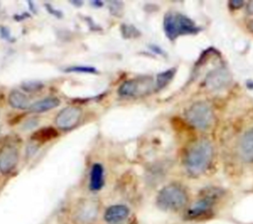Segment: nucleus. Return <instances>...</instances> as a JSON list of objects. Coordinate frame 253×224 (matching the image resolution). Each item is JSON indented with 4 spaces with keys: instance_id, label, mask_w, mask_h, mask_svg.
I'll list each match as a JSON object with an SVG mask.
<instances>
[{
    "instance_id": "obj_1",
    "label": "nucleus",
    "mask_w": 253,
    "mask_h": 224,
    "mask_svg": "<svg viewBox=\"0 0 253 224\" xmlns=\"http://www.w3.org/2000/svg\"><path fill=\"white\" fill-rule=\"evenodd\" d=\"M213 157L212 143L207 139H200L188 149L184 159L185 168L189 174L199 176L209 169Z\"/></svg>"
},
{
    "instance_id": "obj_2",
    "label": "nucleus",
    "mask_w": 253,
    "mask_h": 224,
    "mask_svg": "<svg viewBox=\"0 0 253 224\" xmlns=\"http://www.w3.org/2000/svg\"><path fill=\"white\" fill-rule=\"evenodd\" d=\"M163 30L170 41H175L179 37L197 35L202 29L192 19L181 13L168 12L163 19Z\"/></svg>"
},
{
    "instance_id": "obj_3",
    "label": "nucleus",
    "mask_w": 253,
    "mask_h": 224,
    "mask_svg": "<svg viewBox=\"0 0 253 224\" xmlns=\"http://www.w3.org/2000/svg\"><path fill=\"white\" fill-rule=\"evenodd\" d=\"M187 204V191L177 184H170L163 187L156 197V206L164 211L181 210Z\"/></svg>"
},
{
    "instance_id": "obj_4",
    "label": "nucleus",
    "mask_w": 253,
    "mask_h": 224,
    "mask_svg": "<svg viewBox=\"0 0 253 224\" xmlns=\"http://www.w3.org/2000/svg\"><path fill=\"white\" fill-rule=\"evenodd\" d=\"M188 122L198 130H208L214 122V112L206 102H197L186 111Z\"/></svg>"
},
{
    "instance_id": "obj_5",
    "label": "nucleus",
    "mask_w": 253,
    "mask_h": 224,
    "mask_svg": "<svg viewBox=\"0 0 253 224\" xmlns=\"http://www.w3.org/2000/svg\"><path fill=\"white\" fill-rule=\"evenodd\" d=\"M155 87L153 79L149 76H141L125 81L118 89V95L122 98H138L147 95Z\"/></svg>"
},
{
    "instance_id": "obj_6",
    "label": "nucleus",
    "mask_w": 253,
    "mask_h": 224,
    "mask_svg": "<svg viewBox=\"0 0 253 224\" xmlns=\"http://www.w3.org/2000/svg\"><path fill=\"white\" fill-rule=\"evenodd\" d=\"M99 203L94 199L81 201L74 209L72 219L74 224H94L99 214Z\"/></svg>"
},
{
    "instance_id": "obj_7",
    "label": "nucleus",
    "mask_w": 253,
    "mask_h": 224,
    "mask_svg": "<svg viewBox=\"0 0 253 224\" xmlns=\"http://www.w3.org/2000/svg\"><path fill=\"white\" fill-rule=\"evenodd\" d=\"M82 118V110L78 107L72 106L63 108L56 116L54 121L59 130L70 132L79 123Z\"/></svg>"
},
{
    "instance_id": "obj_8",
    "label": "nucleus",
    "mask_w": 253,
    "mask_h": 224,
    "mask_svg": "<svg viewBox=\"0 0 253 224\" xmlns=\"http://www.w3.org/2000/svg\"><path fill=\"white\" fill-rule=\"evenodd\" d=\"M217 198V193L215 190H212V193H208L187 210L186 217L188 219H197L210 214Z\"/></svg>"
},
{
    "instance_id": "obj_9",
    "label": "nucleus",
    "mask_w": 253,
    "mask_h": 224,
    "mask_svg": "<svg viewBox=\"0 0 253 224\" xmlns=\"http://www.w3.org/2000/svg\"><path fill=\"white\" fill-rule=\"evenodd\" d=\"M19 151L13 145H6L0 150V173L11 174L18 166Z\"/></svg>"
},
{
    "instance_id": "obj_10",
    "label": "nucleus",
    "mask_w": 253,
    "mask_h": 224,
    "mask_svg": "<svg viewBox=\"0 0 253 224\" xmlns=\"http://www.w3.org/2000/svg\"><path fill=\"white\" fill-rule=\"evenodd\" d=\"M232 81L230 72L223 68L212 70L205 78V85L211 90H219L227 87Z\"/></svg>"
},
{
    "instance_id": "obj_11",
    "label": "nucleus",
    "mask_w": 253,
    "mask_h": 224,
    "mask_svg": "<svg viewBox=\"0 0 253 224\" xmlns=\"http://www.w3.org/2000/svg\"><path fill=\"white\" fill-rule=\"evenodd\" d=\"M131 210L125 205H114L104 212V220L108 224H121L130 216Z\"/></svg>"
},
{
    "instance_id": "obj_12",
    "label": "nucleus",
    "mask_w": 253,
    "mask_h": 224,
    "mask_svg": "<svg viewBox=\"0 0 253 224\" xmlns=\"http://www.w3.org/2000/svg\"><path fill=\"white\" fill-rule=\"evenodd\" d=\"M105 186V170L102 164L94 163L90 170L89 190L92 191H99Z\"/></svg>"
},
{
    "instance_id": "obj_13",
    "label": "nucleus",
    "mask_w": 253,
    "mask_h": 224,
    "mask_svg": "<svg viewBox=\"0 0 253 224\" xmlns=\"http://www.w3.org/2000/svg\"><path fill=\"white\" fill-rule=\"evenodd\" d=\"M60 105V100L56 97H47L32 104L29 111L34 114H42L55 109Z\"/></svg>"
},
{
    "instance_id": "obj_14",
    "label": "nucleus",
    "mask_w": 253,
    "mask_h": 224,
    "mask_svg": "<svg viewBox=\"0 0 253 224\" xmlns=\"http://www.w3.org/2000/svg\"><path fill=\"white\" fill-rule=\"evenodd\" d=\"M240 154L245 162H253V129L248 131L241 138Z\"/></svg>"
},
{
    "instance_id": "obj_15",
    "label": "nucleus",
    "mask_w": 253,
    "mask_h": 224,
    "mask_svg": "<svg viewBox=\"0 0 253 224\" xmlns=\"http://www.w3.org/2000/svg\"><path fill=\"white\" fill-rule=\"evenodd\" d=\"M9 105L17 110H27L30 109L31 104L27 96L18 90H13L8 96Z\"/></svg>"
},
{
    "instance_id": "obj_16",
    "label": "nucleus",
    "mask_w": 253,
    "mask_h": 224,
    "mask_svg": "<svg viewBox=\"0 0 253 224\" xmlns=\"http://www.w3.org/2000/svg\"><path fill=\"white\" fill-rule=\"evenodd\" d=\"M59 136L58 132L54 129V127L52 126H47V127H43V129L35 132L33 135L31 136V139L38 142V143H46L48 141H51L54 138H56Z\"/></svg>"
},
{
    "instance_id": "obj_17",
    "label": "nucleus",
    "mask_w": 253,
    "mask_h": 224,
    "mask_svg": "<svg viewBox=\"0 0 253 224\" xmlns=\"http://www.w3.org/2000/svg\"><path fill=\"white\" fill-rule=\"evenodd\" d=\"M175 73H176V69H170L168 70L158 73L156 75V81H155L154 89L156 91H160V90L163 89L164 87H166L167 84L173 79Z\"/></svg>"
},
{
    "instance_id": "obj_18",
    "label": "nucleus",
    "mask_w": 253,
    "mask_h": 224,
    "mask_svg": "<svg viewBox=\"0 0 253 224\" xmlns=\"http://www.w3.org/2000/svg\"><path fill=\"white\" fill-rule=\"evenodd\" d=\"M121 33L125 39L138 38L142 35L139 29H137L134 25H128V24L121 25Z\"/></svg>"
},
{
    "instance_id": "obj_19",
    "label": "nucleus",
    "mask_w": 253,
    "mask_h": 224,
    "mask_svg": "<svg viewBox=\"0 0 253 224\" xmlns=\"http://www.w3.org/2000/svg\"><path fill=\"white\" fill-rule=\"evenodd\" d=\"M45 87V84L42 81L38 80H28L24 81L21 84V89L28 93H34L42 90Z\"/></svg>"
},
{
    "instance_id": "obj_20",
    "label": "nucleus",
    "mask_w": 253,
    "mask_h": 224,
    "mask_svg": "<svg viewBox=\"0 0 253 224\" xmlns=\"http://www.w3.org/2000/svg\"><path fill=\"white\" fill-rule=\"evenodd\" d=\"M67 73H88V74H98V70L93 67L86 66H76V67H69L63 69Z\"/></svg>"
},
{
    "instance_id": "obj_21",
    "label": "nucleus",
    "mask_w": 253,
    "mask_h": 224,
    "mask_svg": "<svg viewBox=\"0 0 253 224\" xmlns=\"http://www.w3.org/2000/svg\"><path fill=\"white\" fill-rule=\"evenodd\" d=\"M108 8L110 13L113 16L121 17L123 16V9H124V3L122 1H109L108 2Z\"/></svg>"
},
{
    "instance_id": "obj_22",
    "label": "nucleus",
    "mask_w": 253,
    "mask_h": 224,
    "mask_svg": "<svg viewBox=\"0 0 253 224\" xmlns=\"http://www.w3.org/2000/svg\"><path fill=\"white\" fill-rule=\"evenodd\" d=\"M0 37L8 42H12L10 30L4 26H0Z\"/></svg>"
},
{
    "instance_id": "obj_23",
    "label": "nucleus",
    "mask_w": 253,
    "mask_h": 224,
    "mask_svg": "<svg viewBox=\"0 0 253 224\" xmlns=\"http://www.w3.org/2000/svg\"><path fill=\"white\" fill-rule=\"evenodd\" d=\"M45 7H46L47 11H48L50 14L54 15L55 18L61 19V18L63 17L62 12L59 11V10H57V9H54V8L53 7V5H51V4H49V3H46V4H45Z\"/></svg>"
},
{
    "instance_id": "obj_24",
    "label": "nucleus",
    "mask_w": 253,
    "mask_h": 224,
    "mask_svg": "<svg viewBox=\"0 0 253 224\" xmlns=\"http://www.w3.org/2000/svg\"><path fill=\"white\" fill-rule=\"evenodd\" d=\"M38 123H39V120H38V119H36V118L30 119V120H28L27 122L24 124L23 129H24L25 131H27V130H32V129H34L35 126H37Z\"/></svg>"
},
{
    "instance_id": "obj_25",
    "label": "nucleus",
    "mask_w": 253,
    "mask_h": 224,
    "mask_svg": "<svg viewBox=\"0 0 253 224\" xmlns=\"http://www.w3.org/2000/svg\"><path fill=\"white\" fill-rule=\"evenodd\" d=\"M244 2L240 1V0H232V1L229 2V5L232 9H239L243 6Z\"/></svg>"
},
{
    "instance_id": "obj_26",
    "label": "nucleus",
    "mask_w": 253,
    "mask_h": 224,
    "mask_svg": "<svg viewBox=\"0 0 253 224\" xmlns=\"http://www.w3.org/2000/svg\"><path fill=\"white\" fill-rule=\"evenodd\" d=\"M30 17H31V15H30L29 13L24 12V13H22V14L15 15V16H14V19H15L17 22H21V21H23V20H25V19H28V18H30Z\"/></svg>"
},
{
    "instance_id": "obj_27",
    "label": "nucleus",
    "mask_w": 253,
    "mask_h": 224,
    "mask_svg": "<svg viewBox=\"0 0 253 224\" xmlns=\"http://www.w3.org/2000/svg\"><path fill=\"white\" fill-rule=\"evenodd\" d=\"M85 19L87 20L86 22L88 23L90 30H96V31H98V30H101V28H100L98 25L95 24L91 18H89V17H88V18H85Z\"/></svg>"
},
{
    "instance_id": "obj_28",
    "label": "nucleus",
    "mask_w": 253,
    "mask_h": 224,
    "mask_svg": "<svg viewBox=\"0 0 253 224\" xmlns=\"http://www.w3.org/2000/svg\"><path fill=\"white\" fill-rule=\"evenodd\" d=\"M149 49L151 50L152 52H155V53H158V54H163V51L160 47H157L156 45H150Z\"/></svg>"
},
{
    "instance_id": "obj_29",
    "label": "nucleus",
    "mask_w": 253,
    "mask_h": 224,
    "mask_svg": "<svg viewBox=\"0 0 253 224\" xmlns=\"http://www.w3.org/2000/svg\"><path fill=\"white\" fill-rule=\"evenodd\" d=\"M90 5L96 8H101L103 7L104 3L102 1H98V0H92V1H90Z\"/></svg>"
},
{
    "instance_id": "obj_30",
    "label": "nucleus",
    "mask_w": 253,
    "mask_h": 224,
    "mask_svg": "<svg viewBox=\"0 0 253 224\" xmlns=\"http://www.w3.org/2000/svg\"><path fill=\"white\" fill-rule=\"evenodd\" d=\"M246 12L248 15H253V1H249L246 5Z\"/></svg>"
},
{
    "instance_id": "obj_31",
    "label": "nucleus",
    "mask_w": 253,
    "mask_h": 224,
    "mask_svg": "<svg viewBox=\"0 0 253 224\" xmlns=\"http://www.w3.org/2000/svg\"><path fill=\"white\" fill-rule=\"evenodd\" d=\"M28 4H29V9H30V11H31L32 13L36 14V13H37V9H36V7L34 6V3L32 2V1H28Z\"/></svg>"
},
{
    "instance_id": "obj_32",
    "label": "nucleus",
    "mask_w": 253,
    "mask_h": 224,
    "mask_svg": "<svg viewBox=\"0 0 253 224\" xmlns=\"http://www.w3.org/2000/svg\"><path fill=\"white\" fill-rule=\"evenodd\" d=\"M71 3L73 4V5L76 6V7H81V6L84 4L83 1H79V0H75V1H74V0H72Z\"/></svg>"
},
{
    "instance_id": "obj_33",
    "label": "nucleus",
    "mask_w": 253,
    "mask_h": 224,
    "mask_svg": "<svg viewBox=\"0 0 253 224\" xmlns=\"http://www.w3.org/2000/svg\"><path fill=\"white\" fill-rule=\"evenodd\" d=\"M247 28H248V30L251 32V33H253V19L250 20V21L248 22V24H247Z\"/></svg>"
}]
</instances>
